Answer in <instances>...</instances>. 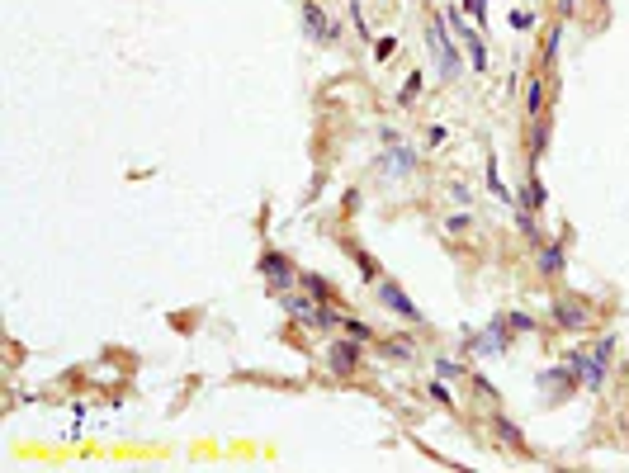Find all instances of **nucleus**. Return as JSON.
Returning <instances> with one entry per match:
<instances>
[{"label":"nucleus","mask_w":629,"mask_h":473,"mask_svg":"<svg viewBox=\"0 0 629 473\" xmlns=\"http://www.w3.org/2000/svg\"><path fill=\"white\" fill-rule=\"evenodd\" d=\"M426 43H431V52H436L441 80H455L459 71H464V57H459V47L450 43V24H445V15H436L431 24H426Z\"/></svg>","instance_id":"1"},{"label":"nucleus","mask_w":629,"mask_h":473,"mask_svg":"<svg viewBox=\"0 0 629 473\" xmlns=\"http://www.w3.org/2000/svg\"><path fill=\"white\" fill-rule=\"evenodd\" d=\"M445 24H450V29H455V38L464 43V52H469V66H473V71H492L488 47H483V29H469L459 5H445Z\"/></svg>","instance_id":"2"},{"label":"nucleus","mask_w":629,"mask_h":473,"mask_svg":"<svg viewBox=\"0 0 629 473\" xmlns=\"http://www.w3.org/2000/svg\"><path fill=\"white\" fill-rule=\"evenodd\" d=\"M374 284H378V294H374V299L383 303L388 313H397V317H407V322H417V327H421V308H417V303H412L407 294H402V289H397V284L388 280V275H378Z\"/></svg>","instance_id":"3"},{"label":"nucleus","mask_w":629,"mask_h":473,"mask_svg":"<svg viewBox=\"0 0 629 473\" xmlns=\"http://www.w3.org/2000/svg\"><path fill=\"white\" fill-rule=\"evenodd\" d=\"M303 24H308V38H317V43H336V38H341V24H336L317 0H303Z\"/></svg>","instance_id":"4"},{"label":"nucleus","mask_w":629,"mask_h":473,"mask_svg":"<svg viewBox=\"0 0 629 473\" xmlns=\"http://www.w3.org/2000/svg\"><path fill=\"white\" fill-rule=\"evenodd\" d=\"M553 322L563 331H587V322H592V308L587 303H577V299H558L553 303Z\"/></svg>","instance_id":"5"},{"label":"nucleus","mask_w":629,"mask_h":473,"mask_svg":"<svg viewBox=\"0 0 629 473\" xmlns=\"http://www.w3.org/2000/svg\"><path fill=\"white\" fill-rule=\"evenodd\" d=\"M260 275H265V280L275 284L280 294H284V289H289V284H294V280H299V275H294V265H289V256H284V251H265V256H260Z\"/></svg>","instance_id":"6"},{"label":"nucleus","mask_w":629,"mask_h":473,"mask_svg":"<svg viewBox=\"0 0 629 473\" xmlns=\"http://www.w3.org/2000/svg\"><path fill=\"white\" fill-rule=\"evenodd\" d=\"M327 364H331V374H355L360 369V341L350 336V341H336V346L327 350Z\"/></svg>","instance_id":"7"},{"label":"nucleus","mask_w":629,"mask_h":473,"mask_svg":"<svg viewBox=\"0 0 629 473\" xmlns=\"http://www.w3.org/2000/svg\"><path fill=\"white\" fill-rule=\"evenodd\" d=\"M525 119H539V114H549V85H544V76H535L530 71V80H525Z\"/></svg>","instance_id":"8"},{"label":"nucleus","mask_w":629,"mask_h":473,"mask_svg":"<svg viewBox=\"0 0 629 473\" xmlns=\"http://www.w3.org/2000/svg\"><path fill=\"white\" fill-rule=\"evenodd\" d=\"M506 317H502V322H492V327H488V336H469V346L473 350H478V355H492V350H502L506 346Z\"/></svg>","instance_id":"9"},{"label":"nucleus","mask_w":629,"mask_h":473,"mask_svg":"<svg viewBox=\"0 0 629 473\" xmlns=\"http://www.w3.org/2000/svg\"><path fill=\"white\" fill-rule=\"evenodd\" d=\"M544 147H549V114L530 119V161L544 157Z\"/></svg>","instance_id":"10"},{"label":"nucleus","mask_w":629,"mask_h":473,"mask_svg":"<svg viewBox=\"0 0 629 473\" xmlns=\"http://www.w3.org/2000/svg\"><path fill=\"white\" fill-rule=\"evenodd\" d=\"M280 299H284V308H289L294 317H303V322H317V308H313V299H308V294H280Z\"/></svg>","instance_id":"11"},{"label":"nucleus","mask_w":629,"mask_h":473,"mask_svg":"<svg viewBox=\"0 0 629 473\" xmlns=\"http://www.w3.org/2000/svg\"><path fill=\"white\" fill-rule=\"evenodd\" d=\"M299 284H303V289H313V299H317V303H336L331 284L322 280V275H313V270H303V275H299Z\"/></svg>","instance_id":"12"},{"label":"nucleus","mask_w":629,"mask_h":473,"mask_svg":"<svg viewBox=\"0 0 629 473\" xmlns=\"http://www.w3.org/2000/svg\"><path fill=\"white\" fill-rule=\"evenodd\" d=\"M558 270H563V246L549 241V246L539 251V275H558Z\"/></svg>","instance_id":"13"},{"label":"nucleus","mask_w":629,"mask_h":473,"mask_svg":"<svg viewBox=\"0 0 629 473\" xmlns=\"http://www.w3.org/2000/svg\"><path fill=\"white\" fill-rule=\"evenodd\" d=\"M421 85H426V76H421V66H417V71L402 80V90H397V104H402V109H412V100L421 95Z\"/></svg>","instance_id":"14"},{"label":"nucleus","mask_w":629,"mask_h":473,"mask_svg":"<svg viewBox=\"0 0 629 473\" xmlns=\"http://www.w3.org/2000/svg\"><path fill=\"white\" fill-rule=\"evenodd\" d=\"M520 204H525V208H544V185H539V175H530V180H525V189H520Z\"/></svg>","instance_id":"15"},{"label":"nucleus","mask_w":629,"mask_h":473,"mask_svg":"<svg viewBox=\"0 0 629 473\" xmlns=\"http://www.w3.org/2000/svg\"><path fill=\"white\" fill-rule=\"evenodd\" d=\"M558 43H563V19L549 29V38H544V66H553L558 62Z\"/></svg>","instance_id":"16"},{"label":"nucleus","mask_w":629,"mask_h":473,"mask_svg":"<svg viewBox=\"0 0 629 473\" xmlns=\"http://www.w3.org/2000/svg\"><path fill=\"white\" fill-rule=\"evenodd\" d=\"M488 189L497 194V199H506V204H511V189H506V180L497 175V161H488Z\"/></svg>","instance_id":"17"},{"label":"nucleus","mask_w":629,"mask_h":473,"mask_svg":"<svg viewBox=\"0 0 629 473\" xmlns=\"http://www.w3.org/2000/svg\"><path fill=\"white\" fill-rule=\"evenodd\" d=\"M464 10L473 15V29H488V0H464Z\"/></svg>","instance_id":"18"},{"label":"nucleus","mask_w":629,"mask_h":473,"mask_svg":"<svg viewBox=\"0 0 629 473\" xmlns=\"http://www.w3.org/2000/svg\"><path fill=\"white\" fill-rule=\"evenodd\" d=\"M497 436H502V441L511 445V450H520V445H525V441H520V431H516L511 421H506V417H497Z\"/></svg>","instance_id":"19"},{"label":"nucleus","mask_w":629,"mask_h":473,"mask_svg":"<svg viewBox=\"0 0 629 473\" xmlns=\"http://www.w3.org/2000/svg\"><path fill=\"white\" fill-rule=\"evenodd\" d=\"M350 19H355V33H360V38H374V29H369V19H364V10H360V0H350Z\"/></svg>","instance_id":"20"},{"label":"nucleus","mask_w":629,"mask_h":473,"mask_svg":"<svg viewBox=\"0 0 629 473\" xmlns=\"http://www.w3.org/2000/svg\"><path fill=\"white\" fill-rule=\"evenodd\" d=\"M341 331H350L355 341H374V331L364 327V322H355V317H341Z\"/></svg>","instance_id":"21"},{"label":"nucleus","mask_w":629,"mask_h":473,"mask_svg":"<svg viewBox=\"0 0 629 473\" xmlns=\"http://www.w3.org/2000/svg\"><path fill=\"white\" fill-rule=\"evenodd\" d=\"M511 29H516V33H530V29H535V15H525V10H511Z\"/></svg>","instance_id":"22"},{"label":"nucleus","mask_w":629,"mask_h":473,"mask_svg":"<svg viewBox=\"0 0 629 473\" xmlns=\"http://www.w3.org/2000/svg\"><path fill=\"white\" fill-rule=\"evenodd\" d=\"M436 374H441V378H459V374H464V364H459V360H436Z\"/></svg>","instance_id":"23"},{"label":"nucleus","mask_w":629,"mask_h":473,"mask_svg":"<svg viewBox=\"0 0 629 473\" xmlns=\"http://www.w3.org/2000/svg\"><path fill=\"white\" fill-rule=\"evenodd\" d=\"M393 47H397V38H378V43H374V62H388V57H393Z\"/></svg>","instance_id":"24"},{"label":"nucleus","mask_w":629,"mask_h":473,"mask_svg":"<svg viewBox=\"0 0 629 473\" xmlns=\"http://www.w3.org/2000/svg\"><path fill=\"white\" fill-rule=\"evenodd\" d=\"M506 327H516V331H535V322H530L525 313H511V317H506Z\"/></svg>","instance_id":"25"},{"label":"nucleus","mask_w":629,"mask_h":473,"mask_svg":"<svg viewBox=\"0 0 629 473\" xmlns=\"http://www.w3.org/2000/svg\"><path fill=\"white\" fill-rule=\"evenodd\" d=\"M445 227H450V232H464V227H469V213H450Z\"/></svg>","instance_id":"26"},{"label":"nucleus","mask_w":629,"mask_h":473,"mask_svg":"<svg viewBox=\"0 0 629 473\" xmlns=\"http://www.w3.org/2000/svg\"><path fill=\"white\" fill-rule=\"evenodd\" d=\"M426 142H431V147H441V142H445V128H441V124L426 128Z\"/></svg>","instance_id":"27"},{"label":"nucleus","mask_w":629,"mask_h":473,"mask_svg":"<svg viewBox=\"0 0 629 473\" xmlns=\"http://www.w3.org/2000/svg\"><path fill=\"white\" fill-rule=\"evenodd\" d=\"M431 397H436V402H445V407H450V388H445V383H431Z\"/></svg>","instance_id":"28"},{"label":"nucleus","mask_w":629,"mask_h":473,"mask_svg":"<svg viewBox=\"0 0 629 473\" xmlns=\"http://www.w3.org/2000/svg\"><path fill=\"white\" fill-rule=\"evenodd\" d=\"M573 5H577V0H553V10H558V19H568V15H573Z\"/></svg>","instance_id":"29"}]
</instances>
